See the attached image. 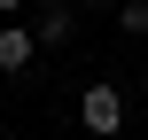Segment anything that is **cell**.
Segmentation results:
<instances>
[{
	"mask_svg": "<svg viewBox=\"0 0 148 140\" xmlns=\"http://www.w3.org/2000/svg\"><path fill=\"white\" fill-rule=\"evenodd\" d=\"M117 31L125 39H148V0H117Z\"/></svg>",
	"mask_w": 148,
	"mask_h": 140,
	"instance_id": "obj_4",
	"label": "cell"
},
{
	"mask_svg": "<svg viewBox=\"0 0 148 140\" xmlns=\"http://www.w3.org/2000/svg\"><path fill=\"white\" fill-rule=\"evenodd\" d=\"M78 125H86V140H117L125 132V94L117 86H86L78 94Z\"/></svg>",
	"mask_w": 148,
	"mask_h": 140,
	"instance_id": "obj_1",
	"label": "cell"
},
{
	"mask_svg": "<svg viewBox=\"0 0 148 140\" xmlns=\"http://www.w3.org/2000/svg\"><path fill=\"white\" fill-rule=\"evenodd\" d=\"M16 8H31V0H0V16H16Z\"/></svg>",
	"mask_w": 148,
	"mask_h": 140,
	"instance_id": "obj_5",
	"label": "cell"
},
{
	"mask_svg": "<svg viewBox=\"0 0 148 140\" xmlns=\"http://www.w3.org/2000/svg\"><path fill=\"white\" fill-rule=\"evenodd\" d=\"M70 31H78V8H70V0H47V8L31 16V39H39V55L70 47Z\"/></svg>",
	"mask_w": 148,
	"mask_h": 140,
	"instance_id": "obj_2",
	"label": "cell"
},
{
	"mask_svg": "<svg viewBox=\"0 0 148 140\" xmlns=\"http://www.w3.org/2000/svg\"><path fill=\"white\" fill-rule=\"evenodd\" d=\"M39 62V39H31V23H0V78H23Z\"/></svg>",
	"mask_w": 148,
	"mask_h": 140,
	"instance_id": "obj_3",
	"label": "cell"
}]
</instances>
